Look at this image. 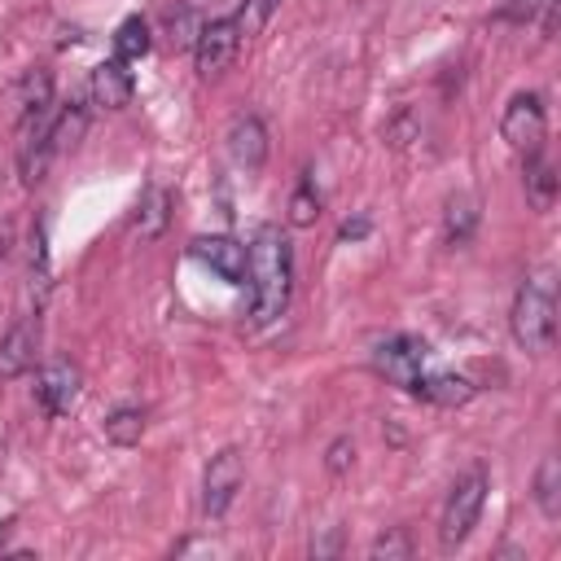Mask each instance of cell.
I'll return each instance as SVG.
<instances>
[{
  "label": "cell",
  "mask_w": 561,
  "mask_h": 561,
  "mask_svg": "<svg viewBox=\"0 0 561 561\" xmlns=\"http://www.w3.org/2000/svg\"><path fill=\"white\" fill-rule=\"evenodd\" d=\"M250 320L263 329L272 320H280V311L289 307V289H294V245L280 232V224H259L250 245Z\"/></svg>",
  "instance_id": "obj_1"
},
{
  "label": "cell",
  "mask_w": 561,
  "mask_h": 561,
  "mask_svg": "<svg viewBox=\"0 0 561 561\" xmlns=\"http://www.w3.org/2000/svg\"><path fill=\"white\" fill-rule=\"evenodd\" d=\"M508 329H513V342L522 351H530V355H543L552 346V333H557L552 272H530L517 285V298H513V311H508Z\"/></svg>",
  "instance_id": "obj_2"
},
{
  "label": "cell",
  "mask_w": 561,
  "mask_h": 561,
  "mask_svg": "<svg viewBox=\"0 0 561 561\" xmlns=\"http://www.w3.org/2000/svg\"><path fill=\"white\" fill-rule=\"evenodd\" d=\"M482 504H486V473L482 469H469L465 478L451 482L447 504H443V522H438V548L443 552H456L473 535Z\"/></svg>",
  "instance_id": "obj_3"
},
{
  "label": "cell",
  "mask_w": 561,
  "mask_h": 561,
  "mask_svg": "<svg viewBox=\"0 0 561 561\" xmlns=\"http://www.w3.org/2000/svg\"><path fill=\"white\" fill-rule=\"evenodd\" d=\"M500 136H504L517 153L543 149L548 114H543L539 92H517V96H508V105H504V114H500Z\"/></svg>",
  "instance_id": "obj_4"
},
{
  "label": "cell",
  "mask_w": 561,
  "mask_h": 561,
  "mask_svg": "<svg viewBox=\"0 0 561 561\" xmlns=\"http://www.w3.org/2000/svg\"><path fill=\"white\" fill-rule=\"evenodd\" d=\"M373 368H377L386 381L412 390V381L430 368V346H425L421 337H412V333H394V337L377 342V351H373Z\"/></svg>",
  "instance_id": "obj_5"
},
{
  "label": "cell",
  "mask_w": 561,
  "mask_h": 561,
  "mask_svg": "<svg viewBox=\"0 0 561 561\" xmlns=\"http://www.w3.org/2000/svg\"><path fill=\"white\" fill-rule=\"evenodd\" d=\"M237 48H241V31L232 18H210L202 22L197 39H193V66L202 79H219L232 61H237Z\"/></svg>",
  "instance_id": "obj_6"
},
{
  "label": "cell",
  "mask_w": 561,
  "mask_h": 561,
  "mask_svg": "<svg viewBox=\"0 0 561 561\" xmlns=\"http://www.w3.org/2000/svg\"><path fill=\"white\" fill-rule=\"evenodd\" d=\"M241 482H245V460H241V451H237V447L215 451L210 465H206V473H202V513H206V517H224L228 504L237 500Z\"/></svg>",
  "instance_id": "obj_7"
},
{
  "label": "cell",
  "mask_w": 561,
  "mask_h": 561,
  "mask_svg": "<svg viewBox=\"0 0 561 561\" xmlns=\"http://www.w3.org/2000/svg\"><path fill=\"white\" fill-rule=\"evenodd\" d=\"M79 394H83V377L70 359H48L35 373V399L48 416H70L79 408Z\"/></svg>",
  "instance_id": "obj_8"
},
{
  "label": "cell",
  "mask_w": 561,
  "mask_h": 561,
  "mask_svg": "<svg viewBox=\"0 0 561 561\" xmlns=\"http://www.w3.org/2000/svg\"><path fill=\"white\" fill-rule=\"evenodd\" d=\"M188 254H193L202 267H210L219 280H228V285H245L250 254H245V245H241L237 237H224V232H215V237H193Z\"/></svg>",
  "instance_id": "obj_9"
},
{
  "label": "cell",
  "mask_w": 561,
  "mask_h": 561,
  "mask_svg": "<svg viewBox=\"0 0 561 561\" xmlns=\"http://www.w3.org/2000/svg\"><path fill=\"white\" fill-rule=\"evenodd\" d=\"M35 355H39V311H26L22 320L9 324V333L0 337V377L13 381V377H26L35 368Z\"/></svg>",
  "instance_id": "obj_10"
},
{
  "label": "cell",
  "mask_w": 561,
  "mask_h": 561,
  "mask_svg": "<svg viewBox=\"0 0 561 561\" xmlns=\"http://www.w3.org/2000/svg\"><path fill=\"white\" fill-rule=\"evenodd\" d=\"M228 158L241 167V171H259L267 162V127L259 114H237L228 123Z\"/></svg>",
  "instance_id": "obj_11"
},
{
  "label": "cell",
  "mask_w": 561,
  "mask_h": 561,
  "mask_svg": "<svg viewBox=\"0 0 561 561\" xmlns=\"http://www.w3.org/2000/svg\"><path fill=\"white\" fill-rule=\"evenodd\" d=\"M131 92H136V83H131V70H127V61L110 57V61L92 66V79H88V96H92L101 110H123V105L131 101Z\"/></svg>",
  "instance_id": "obj_12"
},
{
  "label": "cell",
  "mask_w": 561,
  "mask_h": 561,
  "mask_svg": "<svg viewBox=\"0 0 561 561\" xmlns=\"http://www.w3.org/2000/svg\"><path fill=\"white\" fill-rule=\"evenodd\" d=\"M408 394H416V399H425V403H438V408H460V403H469V399H473V381H469V377H460V373L425 368V373L412 381V390H408Z\"/></svg>",
  "instance_id": "obj_13"
},
{
  "label": "cell",
  "mask_w": 561,
  "mask_h": 561,
  "mask_svg": "<svg viewBox=\"0 0 561 561\" xmlns=\"http://www.w3.org/2000/svg\"><path fill=\"white\" fill-rule=\"evenodd\" d=\"M171 224V193L162 184H145L140 202H136V215H131V232L140 241H158Z\"/></svg>",
  "instance_id": "obj_14"
},
{
  "label": "cell",
  "mask_w": 561,
  "mask_h": 561,
  "mask_svg": "<svg viewBox=\"0 0 561 561\" xmlns=\"http://www.w3.org/2000/svg\"><path fill=\"white\" fill-rule=\"evenodd\" d=\"M522 180H526V197L535 210H552L557 202V175H552V162L543 149L535 153H522Z\"/></svg>",
  "instance_id": "obj_15"
},
{
  "label": "cell",
  "mask_w": 561,
  "mask_h": 561,
  "mask_svg": "<svg viewBox=\"0 0 561 561\" xmlns=\"http://www.w3.org/2000/svg\"><path fill=\"white\" fill-rule=\"evenodd\" d=\"M48 289H53V263H48V219L39 215V219L31 224V302H35V311L44 307Z\"/></svg>",
  "instance_id": "obj_16"
},
{
  "label": "cell",
  "mask_w": 561,
  "mask_h": 561,
  "mask_svg": "<svg viewBox=\"0 0 561 561\" xmlns=\"http://www.w3.org/2000/svg\"><path fill=\"white\" fill-rule=\"evenodd\" d=\"M535 504H539V513L548 517V522H557L561 517V460L548 451L543 460H539V469H535Z\"/></svg>",
  "instance_id": "obj_17"
},
{
  "label": "cell",
  "mask_w": 561,
  "mask_h": 561,
  "mask_svg": "<svg viewBox=\"0 0 561 561\" xmlns=\"http://www.w3.org/2000/svg\"><path fill=\"white\" fill-rule=\"evenodd\" d=\"M473 228H478V202L473 197H451L447 202V215H443V232H447V241L451 245H465L469 237H473Z\"/></svg>",
  "instance_id": "obj_18"
},
{
  "label": "cell",
  "mask_w": 561,
  "mask_h": 561,
  "mask_svg": "<svg viewBox=\"0 0 561 561\" xmlns=\"http://www.w3.org/2000/svg\"><path fill=\"white\" fill-rule=\"evenodd\" d=\"M149 53V26L145 18H123L114 31V57L118 61H140Z\"/></svg>",
  "instance_id": "obj_19"
},
{
  "label": "cell",
  "mask_w": 561,
  "mask_h": 561,
  "mask_svg": "<svg viewBox=\"0 0 561 561\" xmlns=\"http://www.w3.org/2000/svg\"><path fill=\"white\" fill-rule=\"evenodd\" d=\"M140 434H145V412H140V408H114V412L105 416V438H110L114 447H136Z\"/></svg>",
  "instance_id": "obj_20"
},
{
  "label": "cell",
  "mask_w": 561,
  "mask_h": 561,
  "mask_svg": "<svg viewBox=\"0 0 561 561\" xmlns=\"http://www.w3.org/2000/svg\"><path fill=\"white\" fill-rule=\"evenodd\" d=\"M83 127H88V110H83V101H66V105H57V114H53V145H57V149L75 145V140L83 136Z\"/></svg>",
  "instance_id": "obj_21"
},
{
  "label": "cell",
  "mask_w": 561,
  "mask_h": 561,
  "mask_svg": "<svg viewBox=\"0 0 561 561\" xmlns=\"http://www.w3.org/2000/svg\"><path fill=\"white\" fill-rule=\"evenodd\" d=\"M280 9V0H241L237 4V13H232V22H237V31H241V39H254L267 22H272V13Z\"/></svg>",
  "instance_id": "obj_22"
},
{
  "label": "cell",
  "mask_w": 561,
  "mask_h": 561,
  "mask_svg": "<svg viewBox=\"0 0 561 561\" xmlns=\"http://www.w3.org/2000/svg\"><path fill=\"white\" fill-rule=\"evenodd\" d=\"M316 219H320V193H316L311 180H302V184L294 188V197H289V224H294V228H311Z\"/></svg>",
  "instance_id": "obj_23"
},
{
  "label": "cell",
  "mask_w": 561,
  "mask_h": 561,
  "mask_svg": "<svg viewBox=\"0 0 561 561\" xmlns=\"http://www.w3.org/2000/svg\"><path fill=\"white\" fill-rule=\"evenodd\" d=\"M368 557H412V539H408V535L394 526L390 535H377V539H373Z\"/></svg>",
  "instance_id": "obj_24"
},
{
  "label": "cell",
  "mask_w": 561,
  "mask_h": 561,
  "mask_svg": "<svg viewBox=\"0 0 561 561\" xmlns=\"http://www.w3.org/2000/svg\"><path fill=\"white\" fill-rule=\"evenodd\" d=\"M351 460H355V443H351V438H333V443H329V456H324L329 473H346Z\"/></svg>",
  "instance_id": "obj_25"
},
{
  "label": "cell",
  "mask_w": 561,
  "mask_h": 561,
  "mask_svg": "<svg viewBox=\"0 0 561 561\" xmlns=\"http://www.w3.org/2000/svg\"><path fill=\"white\" fill-rule=\"evenodd\" d=\"M364 232H368V219H364V215H359V219H346V224H342V232H337V237H342V241H359V237H364Z\"/></svg>",
  "instance_id": "obj_26"
},
{
  "label": "cell",
  "mask_w": 561,
  "mask_h": 561,
  "mask_svg": "<svg viewBox=\"0 0 561 561\" xmlns=\"http://www.w3.org/2000/svg\"><path fill=\"white\" fill-rule=\"evenodd\" d=\"M9 526H13V522H4V526H0V543H4V539H9Z\"/></svg>",
  "instance_id": "obj_27"
}]
</instances>
